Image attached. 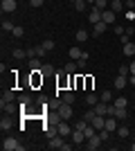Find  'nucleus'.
<instances>
[{"label":"nucleus","instance_id":"obj_1","mask_svg":"<svg viewBox=\"0 0 135 151\" xmlns=\"http://www.w3.org/2000/svg\"><path fill=\"white\" fill-rule=\"evenodd\" d=\"M0 147H2V151H23V149H25L23 145H18V140H16V138H5Z\"/></svg>","mask_w":135,"mask_h":151},{"label":"nucleus","instance_id":"obj_2","mask_svg":"<svg viewBox=\"0 0 135 151\" xmlns=\"http://www.w3.org/2000/svg\"><path fill=\"white\" fill-rule=\"evenodd\" d=\"M56 115H59V120H70L72 117V104L61 101V104L56 106Z\"/></svg>","mask_w":135,"mask_h":151},{"label":"nucleus","instance_id":"obj_3","mask_svg":"<svg viewBox=\"0 0 135 151\" xmlns=\"http://www.w3.org/2000/svg\"><path fill=\"white\" fill-rule=\"evenodd\" d=\"M101 142H104V140L101 138H99V133H95V135H92V138H88V140H86V149H88V151H95V149H99V147H101Z\"/></svg>","mask_w":135,"mask_h":151},{"label":"nucleus","instance_id":"obj_4","mask_svg":"<svg viewBox=\"0 0 135 151\" xmlns=\"http://www.w3.org/2000/svg\"><path fill=\"white\" fill-rule=\"evenodd\" d=\"M0 9H2V14H14L18 9V2H16V0H2V2H0Z\"/></svg>","mask_w":135,"mask_h":151},{"label":"nucleus","instance_id":"obj_5","mask_svg":"<svg viewBox=\"0 0 135 151\" xmlns=\"http://www.w3.org/2000/svg\"><path fill=\"white\" fill-rule=\"evenodd\" d=\"M59 135H63V138H65V135H72V126L70 124H68V120H59Z\"/></svg>","mask_w":135,"mask_h":151},{"label":"nucleus","instance_id":"obj_6","mask_svg":"<svg viewBox=\"0 0 135 151\" xmlns=\"http://www.w3.org/2000/svg\"><path fill=\"white\" fill-rule=\"evenodd\" d=\"M72 142L74 145H86V133L81 129H72Z\"/></svg>","mask_w":135,"mask_h":151},{"label":"nucleus","instance_id":"obj_7","mask_svg":"<svg viewBox=\"0 0 135 151\" xmlns=\"http://www.w3.org/2000/svg\"><path fill=\"white\" fill-rule=\"evenodd\" d=\"M108 108H110L108 101H101V99H99V101L95 104V113H97V115H104V117H106V115H108Z\"/></svg>","mask_w":135,"mask_h":151},{"label":"nucleus","instance_id":"obj_8","mask_svg":"<svg viewBox=\"0 0 135 151\" xmlns=\"http://www.w3.org/2000/svg\"><path fill=\"white\" fill-rule=\"evenodd\" d=\"M101 20L106 23V25H113V23H115V12H113L110 7H108V9H104V12H101Z\"/></svg>","mask_w":135,"mask_h":151},{"label":"nucleus","instance_id":"obj_9","mask_svg":"<svg viewBox=\"0 0 135 151\" xmlns=\"http://www.w3.org/2000/svg\"><path fill=\"white\" fill-rule=\"evenodd\" d=\"M63 135H56V138H52V140H47V149H61L63 147Z\"/></svg>","mask_w":135,"mask_h":151},{"label":"nucleus","instance_id":"obj_10","mask_svg":"<svg viewBox=\"0 0 135 151\" xmlns=\"http://www.w3.org/2000/svg\"><path fill=\"white\" fill-rule=\"evenodd\" d=\"M88 20H90V25H95V23H99V20H101V9H97V7L92 5V12H90Z\"/></svg>","mask_w":135,"mask_h":151},{"label":"nucleus","instance_id":"obj_11","mask_svg":"<svg viewBox=\"0 0 135 151\" xmlns=\"http://www.w3.org/2000/svg\"><path fill=\"white\" fill-rule=\"evenodd\" d=\"M126 86H129V77L117 75V77H115V88H117V90H124Z\"/></svg>","mask_w":135,"mask_h":151},{"label":"nucleus","instance_id":"obj_12","mask_svg":"<svg viewBox=\"0 0 135 151\" xmlns=\"http://www.w3.org/2000/svg\"><path fill=\"white\" fill-rule=\"evenodd\" d=\"M0 108H2V113L11 115L14 111H16V104H14V101H2V99H0Z\"/></svg>","mask_w":135,"mask_h":151},{"label":"nucleus","instance_id":"obj_13","mask_svg":"<svg viewBox=\"0 0 135 151\" xmlns=\"http://www.w3.org/2000/svg\"><path fill=\"white\" fill-rule=\"evenodd\" d=\"M90 124L95 126L97 131H101V129H104V124H106V117H104V115H95V117H92V122H90Z\"/></svg>","mask_w":135,"mask_h":151},{"label":"nucleus","instance_id":"obj_14","mask_svg":"<svg viewBox=\"0 0 135 151\" xmlns=\"http://www.w3.org/2000/svg\"><path fill=\"white\" fill-rule=\"evenodd\" d=\"M11 129H14V122H11V117H2V120H0V131H2V133L11 131Z\"/></svg>","mask_w":135,"mask_h":151},{"label":"nucleus","instance_id":"obj_15","mask_svg":"<svg viewBox=\"0 0 135 151\" xmlns=\"http://www.w3.org/2000/svg\"><path fill=\"white\" fill-rule=\"evenodd\" d=\"M92 29H95V36H101L104 32L108 29V25H106L104 20H99V23H95V25H92Z\"/></svg>","mask_w":135,"mask_h":151},{"label":"nucleus","instance_id":"obj_16","mask_svg":"<svg viewBox=\"0 0 135 151\" xmlns=\"http://www.w3.org/2000/svg\"><path fill=\"white\" fill-rule=\"evenodd\" d=\"M77 68H79V65H77V61H72V59H70V61L65 63L63 72H68V75H74V72H77Z\"/></svg>","mask_w":135,"mask_h":151},{"label":"nucleus","instance_id":"obj_17","mask_svg":"<svg viewBox=\"0 0 135 151\" xmlns=\"http://www.w3.org/2000/svg\"><path fill=\"white\" fill-rule=\"evenodd\" d=\"M81 54H84V52L79 50L77 45H74V47H70V52H68V57H70L72 61H79V59H81Z\"/></svg>","mask_w":135,"mask_h":151},{"label":"nucleus","instance_id":"obj_18","mask_svg":"<svg viewBox=\"0 0 135 151\" xmlns=\"http://www.w3.org/2000/svg\"><path fill=\"white\" fill-rule=\"evenodd\" d=\"M56 135H59V126H47V129H45V138L47 140L56 138Z\"/></svg>","mask_w":135,"mask_h":151},{"label":"nucleus","instance_id":"obj_19","mask_svg":"<svg viewBox=\"0 0 135 151\" xmlns=\"http://www.w3.org/2000/svg\"><path fill=\"white\" fill-rule=\"evenodd\" d=\"M108 7H110V9H113V12L117 14V12H122V9H124L126 5H124L122 0H110V5H108Z\"/></svg>","mask_w":135,"mask_h":151},{"label":"nucleus","instance_id":"obj_20","mask_svg":"<svg viewBox=\"0 0 135 151\" xmlns=\"http://www.w3.org/2000/svg\"><path fill=\"white\" fill-rule=\"evenodd\" d=\"M99 99H101V97H99V95H95V93H88V95H86V104H88V106H95Z\"/></svg>","mask_w":135,"mask_h":151},{"label":"nucleus","instance_id":"obj_21","mask_svg":"<svg viewBox=\"0 0 135 151\" xmlns=\"http://www.w3.org/2000/svg\"><path fill=\"white\" fill-rule=\"evenodd\" d=\"M135 54V43H124V57H133Z\"/></svg>","mask_w":135,"mask_h":151},{"label":"nucleus","instance_id":"obj_22","mask_svg":"<svg viewBox=\"0 0 135 151\" xmlns=\"http://www.w3.org/2000/svg\"><path fill=\"white\" fill-rule=\"evenodd\" d=\"M29 101H32V97H29V95H20V97H18V104H20V108H23V111L29 106Z\"/></svg>","mask_w":135,"mask_h":151},{"label":"nucleus","instance_id":"obj_23","mask_svg":"<svg viewBox=\"0 0 135 151\" xmlns=\"http://www.w3.org/2000/svg\"><path fill=\"white\" fill-rule=\"evenodd\" d=\"M41 75H43V77H52V75H54V65H50V63H45L43 68H41Z\"/></svg>","mask_w":135,"mask_h":151},{"label":"nucleus","instance_id":"obj_24","mask_svg":"<svg viewBox=\"0 0 135 151\" xmlns=\"http://www.w3.org/2000/svg\"><path fill=\"white\" fill-rule=\"evenodd\" d=\"M113 106L115 108H126L129 106V99H126V97H117V99L113 101Z\"/></svg>","mask_w":135,"mask_h":151},{"label":"nucleus","instance_id":"obj_25","mask_svg":"<svg viewBox=\"0 0 135 151\" xmlns=\"http://www.w3.org/2000/svg\"><path fill=\"white\" fill-rule=\"evenodd\" d=\"M90 34L86 29H77V43H84V41H88Z\"/></svg>","mask_w":135,"mask_h":151},{"label":"nucleus","instance_id":"obj_26","mask_svg":"<svg viewBox=\"0 0 135 151\" xmlns=\"http://www.w3.org/2000/svg\"><path fill=\"white\" fill-rule=\"evenodd\" d=\"M16 99V93H14L11 88H7L5 93H2V101H14Z\"/></svg>","mask_w":135,"mask_h":151},{"label":"nucleus","instance_id":"obj_27","mask_svg":"<svg viewBox=\"0 0 135 151\" xmlns=\"http://www.w3.org/2000/svg\"><path fill=\"white\" fill-rule=\"evenodd\" d=\"M117 135H119V138H129L131 129H129V126H117Z\"/></svg>","mask_w":135,"mask_h":151},{"label":"nucleus","instance_id":"obj_28","mask_svg":"<svg viewBox=\"0 0 135 151\" xmlns=\"http://www.w3.org/2000/svg\"><path fill=\"white\" fill-rule=\"evenodd\" d=\"M29 68H32V70H41V68H43L41 61H39V57H32V59H29Z\"/></svg>","mask_w":135,"mask_h":151},{"label":"nucleus","instance_id":"obj_29","mask_svg":"<svg viewBox=\"0 0 135 151\" xmlns=\"http://www.w3.org/2000/svg\"><path fill=\"white\" fill-rule=\"evenodd\" d=\"M84 133H86V140H88V138H92V135H95V133H97V129H95V126H92V124H88V126H86V129H84Z\"/></svg>","mask_w":135,"mask_h":151},{"label":"nucleus","instance_id":"obj_30","mask_svg":"<svg viewBox=\"0 0 135 151\" xmlns=\"http://www.w3.org/2000/svg\"><path fill=\"white\" fill-rule=\"evenodd\" d=\"M61 101H65V104H74V93H63Z\"/></svg>","mask_w":135,"mask_h":151},{"label":"nucleus","instance_id":"obj_31","mask_svg":"<svg viewBox=\"0 0 135 151\" xmlns=\"http://www.w3.org/2000/svg\"><path fill=\"white\" fill-rule=\"evenodd\" d=\"M11 57L14 59H25L27 57V50H18V47H16V50L11 52Z\"/></svg>","mask_w":135,"mask_h":151},{"label":"nucleus","instance_id":"obj_32","mask_svg":"<svg viewBox=\"0 0 135 151\" xmlns=\"http://www.w3.org/2000/svg\"><path fill=\"white\" fill-rule=\"evenodd\" d=\"M113 115H115L117 120H124V117H126L129 113H126V108H115V113H113Z\"/></svg>","mask_w":135,"mask_h":151},{"label":"nucleus","instance_id":"obj_33","mask_svg":"<svg viewBox=\"0 0 135 151\" xmlns=\"http://www.w3.org/2000/svg\"><path fill=\"white\" fill-rule=\"evenodd\" d=\"M41 45H43V47H45L47 52H52V50H54V41H52V38H45V41H43Z\"/></svg>","mask_w":135,"mask_h":151},{"label":"nucleus","instance_id":"obj_34","mask_svg":"<svg viewBox=\"0 0 135 151\" xmlns=\"http://www.w3.org/2000/svg\"><path fill=\"white\" fill-rule=\"evenodd\" d=\"M77 65H79V68H81V70H84L86 65H88V54H86V52H84V54H81V59H79V61H77Z\"/></svg>","mask_w":135,"mask_h":151},{"label":"nucleus","instance_id":"obj_35","mask_svg":"<svg viewBox=\"0 0 135 151\" xmlns=\"http://www.w3.org/2000/svg\"><path fill=\"white\" fill-rule=\"evenodd\" d=\"M14 27L16 25H14L11 20H2V32H14Z\"/></svg>","mask_w":135,"mask_h":151},{"label":"nucleus","instance_id":"obj_36","mask_svg":"<svg viewBox=\"0 0 135 151\" xmlns=\"http://www.w3.org/2000/svg\"><path fill=\"white\" fill-rule=\"evenodd\" d=\"M95 7L104 12V9H108V0H95Z\"/></svg>","mask_w":135,"mask_h":151},{"label":"nucleus","instance_id":"obj_37","mask_svg":"<svg viewBox=\"0 0 135 151\" xmlns=\"http://www.w3.org/2000/svg\"><path fill=\"white\" fill-rule=\"evenodd\" d=\"M117 75H124V77H131V68H129V65H119V70H117Z\"/></svg>","mask_w":135,"mask_h":151},{"label":"nucleus","instance_id":"obj_38","mask_svg":"<svg viewBox=\"0 0 135 151\" xmlns=\"http://www.w3.org/2000/svg\"><path fill=\"white\" fill-rule=\"evenodd\" d=\"M11 34H14V38H23V34H25V29L16 25V27H14V32H11Z\"/></svg>","mask_w":135,"mask_h":151},{"label":"nucleus","instance_id":"obj_39","mask_svg":"<svg viewBox=\"0 0 135 151\" xmlns=\"http://www.w3.org/2000/svg\"><path fill=\"white\" fill-rule=\"evenodd\" d=\"M74 7H77V12H84L86 7H88V2H86V0H77V2H74Z\"/></svg>","mask_w":135,"mask_h":151},{"label":"nucleus","instance_id":"obj_40","mask_svg":"<svg viewBox=\"0 0 135 151\" xmlns=\"http://www.w3.org/2000/svg\"><path fill=\"white\" fill-rule=\"evenodd\" d=\"M97 133H99V138H101L104 142H106V140L110 138V131H108V129H101V131H97Z\"/></svg>","mask_w":135,"mask_h":151},{"label":"nucleus","instance_id":"obj_41","mask_svg":"<svg viewBox=\"0 0 135 151\" xmlns=\"http://www.w3.org/2000/svg\"><path fill=\"white\" fill-rule=\"evenodd\" d=\"M99 97H101V101H110V99H113V93H110V90H104Z\"/></svg>","mask_w":135,"mask_h":151},{"label":"nucleus","instance_id":"obj_42","mask_svg":"<svg viewBox=\"0 0 135 151\" xmlns=\"http://www.w3.org/2000/svg\"><path fill=\"white\" fill-rule=\"evenodd\" d=\"M45 54H47V50L43 45H36V57H45Z\"/></svg>","mask_w":135,"mask_h":151},{"label":"nucleus","instance_id":"obj_43","mask_svg":"<svg viewBox=\"0 0 135 151\" xmlns=\"http://www.w3.org/2000/svg\"><path fill=\"white\" fill-rule=\"evenodd\" d=\"M95 115H97V113H95V108H92V111H88V113L84 115V120H86V122H92V117H95Z\"/></svg>","mask_w":135,"mask_h":151},{"label":"nucleus","instance_id":"obj_44","mask_svg":"<svg viewBox=\"0 0 135 151\" xmlns=\"http://www.w3.org/2000/svg\"><path fill=\"white\" fill-rule=\"evenodd\" d=\"M115 34H117V36H124V34H126V29H124V27H119V25H117V27H115Z\"/></svg>","mask_w":135,"mask_h":151},{"label":"nucleus","instance_id":"obj_45","mask_svg":"<svg viewBox=\"0 0 135 151\" xmlns=\"http://www.w3.org/2000/svg\"><path fill=\"white\" fill-rule=\"evenodd\" d=\"M43 2H45V0H29V5H32V7H41Z\"/></svg>","mask_w":135,"mask_h":151},{"label":"nucleus","instance_id":"obj_46","mask_svg":"<svg viewBox=\"0 0 135 151\" xmlns=\"http://www.w3.org/2000/svg\"><path fill=\"white\" fill-rule=\"evenodd\" d=\"M27 57H29V59L36 57V47H29V50H27Z\"/></svg>","mask_w":135,"mask_h":151},{"label":"nucleus","instance_id":"obj_47","mask_svg":"<svg viewBox=\"0 0 135 151\" xmlns=\"http://www.w3.org/2000/svg\"><path fill=\"white\" fill-rule=\"evenodd\" d=\"M133 34H135V29H133V25H129V27H126V36H133Z\"/></svg>","mask_w":135,"mask_h":151},{"label":"nucleus","instance_id":"obj_48","mask_svg":"<svg viewBox=\"0 0 135 151\" xmlns=\"http://www.w3.org/2000/svg\"><path fill=\"white\" fill-rule=\"evenodd\" d=\"M61 151H72V145H65V142H63V147H61Z\"/></svg>","mask_w":135,"mask_h":151},{"label":"nucleus","instance_id":"obj_49","mask_svg":"<svg viewBox=\"0 0 135 151\" xmlns=\"http://www.w3.org/2000/svg\"><path fill=\"white\" fill-rule=\"evenodd\" d=\"M129 68H131V75H135V61H133V63H131Z\"/></svg>","mask_w":135,"mask_h":151},{"label":"nucleus","instance_id":"obj_50","mask_svg":"<svg viewBox=\"0 0 135 151\" xmlns=\"http://www.w3.org/2000/svg\"><path fill=\"white\" fill-rule=\"evenodd\" d=\"M131 86H135V75H131Z\"/></svg>","mask_w":135,"mask_h":151},{"label":"nucleus","instance_id":"obj_51","mask_svg":"<svg viewBox=\"0 0 135 151\" xmlns=\"http://www.w3.org/2000/svg\"><path fill=\"white\" fill-rule=\"evenodd\" d=\"M131 151H135V142H133V145H131Z\"/></svg>","mask_w":135,"mask_h":151},{"label":"nucleus","instance_id":"obj_52","mask_svg":"<svg viewBox=\"0 0 135 151\" xmlns=\"http://www.w3.org/2000/svg\"><path fill=\"white\" fill-rule=\"evenodd\" d=\"M70 2H72V5H74V2H77V0H70Z\"/></svg>","mask_w":135,"mask_h":151}]
</instances>
